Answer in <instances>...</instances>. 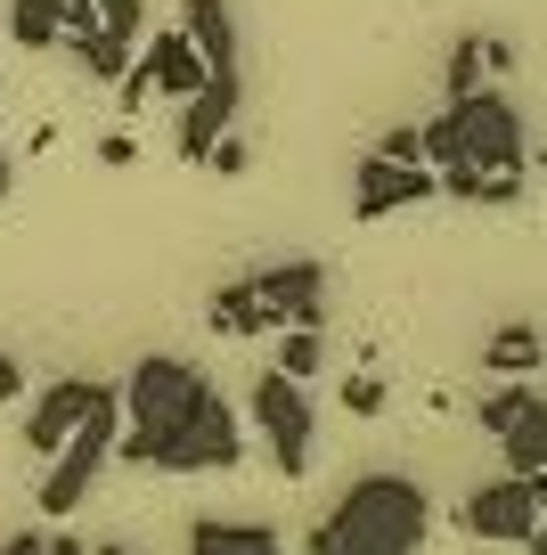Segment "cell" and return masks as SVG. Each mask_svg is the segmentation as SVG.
Returning <instances> with one entry per match:
<instances>
[{
    "label": "cell",
    "instance_id": "10",
    "mask_svg": "<svg viewBox=\"0 0 547 555\" xmlns=\"http://www.w3.org/2000/svg\"><path fill=\"white\" fill-rule=\"evenodd\" d=\"M106 392H115V384H82V376H58L50 392H41L34 409H25V450H41V457H50V450H58V441L74 434V425H82L90 409H99Z\"/></svg>",
    "mask_w": 547,
    "mask_h": 555
},
{
    "label": "cell",
    "instance_id": "21",
    "mask_svg": "<svg viewBox=\"0 0 547 555\" xmlns=\"http://www.w3.org/2000/svg\"><path fill=\"white\" fill-rule=\"evenodd\" d=\"M523 400H531V384H498V392L474 409V416H482V434H507L514 416H523Z\"/></svg>",
    "mask_w": 547,
    "mask_h": 555
},
{
    "label": "cell",
    "instance_id": "24",
    "mask_svg": "<svg viewBox=\"0 0 547 555\" xmlns=\"http://www.w3.org/2000/svg\"><path fill=\"white\" fill-rule=\"evenodd\" d=\"M90 9H99V25H106V34L139 41V17H148V9H139V0H90Z\"/></svg>",
    "mask_w": 547,
    "mask_h": 555
},
{
    "label": "cell",
    "instance_id": "20",
    "mask_svg": "<svg viewBox=\"0 0 547 555\" xmlns=\"http://www.w3.org/2000/svg\"><path fill=\"white\" fill-rule=\"evenodd\" d=\"M482 74H491V66H482V41L466 34L458 50H449V74H442V82H449V99H466V90H482Z\"/></svg>",
    "mask_w": 547,
    "mask_h": 555
},
{
    "label": "cell",
    "instance_id": "9",
    "mask_svg": "<svg viewBox=\"0 0 547 555\" xmlns=\"http://www.w3.org/2000/svg\"><path fill=\"white\" fill-rule=\"evenodd\" d=\"M425 196H442V189H433V164H393V156H368V164H359V180H352V212H359V221L409 212V205H425Z\"/></svg>",
    "mask_w": 547,
    "mask_h": 555
},
{
    "label": "cell",
    "instance_id": "11",
    "mask_svg": "<svg viewBox=\"0 0 547 555\" xmlns=\"http://www.w3.org/2000/svg\"><path fill=\"white\" fill-rule=\"evenodd\" d=\"M189 555H287V539H278V522H254V515H196Z\"/></svg>",
    "mask_w": 547,
    "mask_h": 555
},
{
    "label": "cell",
    "instance_id": "12",
    "mask_svg": "<svg viewBox=\"0 0 547 555\" xmlns=\"http://www.w3.org/2000/svg\"><path fill=\"white\" fill-rule=\"evenodd\" d=\"M139 82H148V90H171V99H189V90L205 82V57H196V41L180 34V25H164V34L148 41V57H139Z\"/></svg>",
    "mask_w": 547,
    "mask_h": 555
},
{
    "label": "cell",
    "instance_id": "30",
    "mask_svg": "<svg viewBox=\"0 0 547 555\" xmlns=\"http://www.w3.org/2000/svg\"><path fill=\"white\" fill-rule=\"evenodd\" d=\"M0 555H50V531H17V539H9Z\"/></svg>",
    "mask_w": 547,
    "mask_h": 555
},
{
    "label": "cell",
    "instance_id": "6",
    "mask_svg": "<svg viewBox=\"0 0 547 555\" xmlns=\"http://www.w3.org/2000/svg\"><path fill=\"white\" fill-rule=\"evenodd\" d=\"M458 522H466L474 539H491V547H523V539H531V531L547 522V506H539V490H531L523 474H498V482L466 490Z\"/></svg>",
    "mask_w": 547,
    "mask_h": 555
},
{
    "label": "cell",
    "instance_id": "13",
    "mask_svg": "<svg viewBox=\"0 0 547 555\" xmlns=\"http://www.w3.org/2000/svg\"><path fill=\"white\" fill-rule=\"evenodd\" d=\"M180 34L196 41V57L213 66H238V17H229V0H180Z\"/></svg>",
    "mask_w": 547,
    "mask_h": 555
},
{
    "label": "cell",
    "instance_id": "31",
    "mask_svg": "<svg viewBox=\"0 0 547 555\" xmlns=\"http://www.w3.org/2000/svg\"><path fill=\"white\" fill-rule=\"evenodd\" d=\"M50 555H115V547H74V539H50Z\"/></svg>",
    "mask_w": 547,
    "mask_h": 555
},
{
    "label": "cell",
    "instance_id": "18",
    "mask_svg": "<svg viewBox=\"0 0 547 555\" xmlns=\"http://www.w3.org/2000/svg\"><path fill=\"white\" fill-rule=\"evenodd\" d=\"M9 34H17L25 50H58V41H66V25H58V0H9Z\"/></svg>",
    "mask_w": 547,
    "mask_h": 555
},
{
    "label": "cell",
    "instance_id": "34",
    "mask_svg": "<svg viewBox=\"0 0 547 555\" xmlns=\"http://www.w3.org/2000/svg\"><path fill=\"white\" fill-rule=\"evenodd\" d=\"M523 482H531V490H539V506H547V474H523Z\"/></svg>",
    "mask_w": 547,
    "mask_h": 555
},
{
    "label": "cell",
    "instance_id": "29",
    "mask_svg": "<svg viewBox=\"0 0 547 555\" xmlns=\"http://www.w3.org/2000/svg\"><path fill=\"white\" fill-rule=\"evenodd\" d=\"M9 400H25V367L0 351V409H9Z\"/></svg>",
    "mask_w": 547,
    "mask_h": 555
},
{
    "label": "cell",
    "instance_id": "15",
    "mask_svg": "<svg viewBox=\"0 0 547 555\" xmlns=\"http://www.w3.org/2000/svg\"><path fill=\"white\" fill-rule=\"evenodd\" d=\"M482 360H491V376H531V367L547 360V344H539V327H531V319H507V327L482 344Z\"/></svg>",
    "mask_w": 547,
    "mask_h": 555
},
{
    "label": "cell",
    "instance_id": "23",
    "mask_svg": "<svg viewBox=\"0 0 547 555\" xmlns=\"http://www.w3.org/2000/svg\"><path fill=\"white\" fill-rule=\"evenodd\" d=\"M433 189H442V196H474V189H482V164H474V156L433 164Z\"/></svg>",
    "mask_w": 547,
    "mask_h": 555
},
{
    "label": "cell",
    "instance_id": "14",
    "mask_svg": "<svg viewBox=\"0 0 547 555\" xmlns=\"http://www.w3.org/2000/svg\"><path fill=\"white\" fill-rule=\"evenodd\" d=\"M491 441H498V457H507V474H547V400L531 392L523 416H514L507 434H491Z\"/></svg>",
    "mask_w": 547,
    "mask_h": 555
},
{
    "label": "cell",
    "instance_id": "2",
    "mask_svg": "<svg viewBox=\"0 0 547 555\" xmlns=\"http://www.w3.org/2000/svg\"><path fill=\"white\" fill-rule=\"evenodd\" d=\"M425 531H433V499L409 474H359L327 515L335 555H417Z\"/></svg>",
    "mask_w": 547,
    "mask_h": 555
},
{
    "label": "cell",
    "instance_id": "35",
    "mask_svg": "<svg viewBox=\"0 0 547 555\" xmlns=\"http://www.w3.org/2000/svg\"><path fill=\"white\" fill-rule=\"evenodd\" d=\"M115 555H123V547H115Z\"/></svg>",
    "mask_w": 547,
    "mask_h": 555
},
{
    "label": "cell",
    "instance_id": "1",
    "mask_svg": "<svg viewBox=\"0 0 547 555\" xmlns=\"http://www.w3.org/2000/svg\"><path fill=\"white\" fill-rule=\"evenodd\" d=\"M115 409H123V441H115V450L131 457V466H155V474H229L245 457L238 409L205 384V367L171 360V351H148V360L115 384Z\"/></svg>",
    "mask_w": 547,
    "mask_h": 555
},
{
    "label": "cell",
    "instance_id": "25",
    "mask_svg": "<svg viewBox=\"0 0 547 555\" xmlns=\"http://www.w3.org/2000/svg\"><path fill=\"white\" fill-rule=\"evenodd\" d=\"M343 409H352V416H377L384 409V384L377 376H352V384H343Z\"/></svg>",
    "mask_w": 547,
    "mask_h": 555
},
{
    "label": "cell",
    "instance_id": "19",
    "mask_svg": "<svg viewBox=\"0 0 547 555\" xmlns=\"http://www.w3.org/2000/svg\"><path fill=\"white\" fill-rule=\"evenodd\" d=\"M319 367H327V344H319V327H287V335H278V376L310 384Z\"/></svg>",
    "mask_w": 547,
    "mask_h": 555
},
{
    "label": "cell",
    "instance_id": "5",
    "mask_svg": "<svg viewBox=\"0 0 547 555\" xmlns=\"http://www.w3.org/2000/svg\"><path fill=\"white\" fill-rule=\"evenodd\" d=\"M449 122H458V147L482 172H523L531 131H523V106H514L507 90H466V99H449Z\"/></svg>",
    "mask_w": 547,
    "mask_h": 555
},
{
    "label": "cell",
    "instance_id": "4",
    "mask_svg": "<svg viewBox=\"0 0 547 555\" xmlns=\"http://www.w3.org/2000/svg\"><path fill=\"white\" fill-rule=\"evenodd\" d=\"M254 434L270 441L278 474L287 482H303L310 474V441H319V409H310V392L294 376H278V367H262L254 376Z\"/></svg>",
    "mask_w": 547,
    "mask_h": 555
},
{
    "label": "cell",
    "instance_id": "22",
    "mask_svg": "<svg viewBox=\"0 0 547 555\" xmlns=\"http://www.w3.org/2000/svg\"><path fill=\"white\" fill-rule=\"evenodd\" d=\"M377 156H393V164H425V122H393V131L377 139Z\"/></svg>",
    "mask_w": 547,
    "mask_h": 555
},
{
    "label": "cell",
    "instance_id": "28",
    "mask_svg": "<svg viewBox=\"0 0 547 555\" xmlns=\"http://www.w3.org/2000/svg\"><path fill=\"white\" fill-rule=\"evenodd\" d=\"M213 172H245V139H213Z\"/></svg>",
    "mask_w": 547,
    "mask_h": 555
},
{
    "label": "cell",
    "instance_id": "17",
    "mask_svg": "<svg viewBox=\"0 0 547 555\" xmlns=\"http://www.w3.org/2000/svg\"><path fill=\"white\" fill-rule=\"evenodd\" d=\"M262 327H270V311H262L254 278H238V286L213 295V335H262Z\"/></svg>",
    "mask_w": 547,
    "mask_h": 555
},
{
    "label": "cell",
    "instance_id": "27",
    "mask_svg": "<svg viewBox=\"0 0 547 555\" xmlns=\"http://www.w3.org/2000/svg\"><path fill=\"white\" fill-rule=\"evenodd\" d=\"M99 164H106V172H123V164H139V147L115 131V139H99Z\"/></svg>",
    "mask_w": 547,
    "mask_h": 555
},
{
    "label": "cell",
    "instance_id": "3",
    "mask_svg": "<svg viewBox=\"0 0 547 555\" xmlns=\"http://www.w3.org/2000/svg\"><path fill=\"white\" fill-rule=\"evenodd\" d=\"M115 441H123V409H115V392H106L99 409H90L82 425L50 450V474H41V515H74V506L90 499V482H99V466H106Z\"/></svg>",
    "mask_w": 547,
    "mask_h": 555
},
{
    "label": "cell",
    "instance_id": "8",
    "mask_svg": "<svg viewBox=\"0 0 547 555\" xmlns=\"http://www.w3.org/2000/svg\"><path fill=\"white\" fill-rule=\"evenodd\" d=\"M262 311H270V327H319L327 319V261L294 254V261H270V270L254 278Z\"/></svg>",
    "mask_w": 547,
    "mask_h": 555
},
{
    "label": "cell",
    "instance_id": "26",
    "mask_svg": "<svg viewBox=\"0 0 547 555\" xmlns=\"http://www.w3.org/2000/svg\"><path fill=\"white\" fill-rule=\"evenodd\" d=\"M514 196H523V172H482L474 205H514Z\"/></svg>",
    "mask_w": 547,
    "mask_h": 555
},
{
    "label": "cell",
    "instance_id": "16",
    "mask_svg": "<svg viewBox=\"0 0 547 555\" xmlns=\"http://www.w3.org/2000/svg\"><path fill=\"white\" fill-rule=\"evenodd\" d=\"M74 57H82V74H90V82H123V74H131V41H123V34H106V25L74 34Z\"/></svg>",
    "mask_w": 547,
    "mask_h": 555
},
{
    "label": "cell",
    "instance_id": "32",
    "mask_svg": "<svg viewBox=\"0 0 547 555\" xmlns=\"http://www.w3.org/2000/svg\"><path fill=\"white\" fill-rule=\"evenodd\" d=\"M310 555H335V539H327V522H319V531H310Z\"/></svg>",
    "mask_w": 547,
    "mask_h": 555
},
{
    "label": "cell",
    "instance_id": "7",
    "mask_svg": "<svg viewBox=\"0 0 547 555\" xmlns=\"http://www.w3.org/2000/svg\"><path fill=\"white\" fill-rule=\"evenodd\" d=\"M238 106H245V74H238V66H213L205 82L180 99V156L205 164V156H213V139H229Z\"/></svg>",
    "mask_w": 547,
    "mask_h": 555
},
{
    "label": "cell",
    "instance_id": "33",
    "mask_svg": "<svg viewBox=\"0 0 547 555\" xmlns=\"http://www.w3.org/2000/svg\"><path fill=\"white\" fill-rule=\"evenodd\" d=\"M9 180H17V164H9V147H0V196H9Z\"/></svg>",
    "mask_w": 547,
    "mask_h": 555
}]
</instances>
